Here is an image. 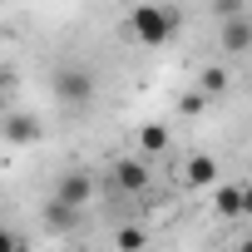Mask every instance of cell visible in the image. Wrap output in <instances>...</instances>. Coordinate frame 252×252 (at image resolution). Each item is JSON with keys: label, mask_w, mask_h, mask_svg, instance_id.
Returning a JSON list of instances; mask_svg holds the SVG:
<instances>
[{"label": "cell", "mask_w": 252, "mask_h": 252, "mask_svg": "<svg viewBox=\"0 0 252 252\" xmlns=\"http://www.w3.org/2000/svg\"><path fill=\"white\" fill-rule=\"evenodd\" d=\"M5 89H10V74H5V69H0V94H5Z\"/></svg>", "instance_id": "e0dca14e"}, {"label": "cell", "mask_w": 252, "mask_h": 252, "mask_svg": "<svg viewBox=\"0 0 252 252\" xmlns=\"http://www.w3.org/2000/svg\"><path fill=\"white\" fill-rule=\"evenodd\" d=\"M218 15H242V0H218Z\"/></svg>", "instance_id": "9a60e30c"}, {"label": "cell", "mask_w": 252, "mask_h": 252, "mask_svg": "<svg viewBox=\"0 0 252 252\" xmlns=\"http://www.w3.org/2000/svg\"><path fill=\"white\" fill-rule=\"evenodd\" d=\"M55 94H60L64 104L84 109V104L94 99V74H89V69H79V64H64V69L55 74Z\"/></svg>", "instance_id": "7a4b0ae2"}, {"label": "cell", "mask_w": 252, "mask_h": 252, "mask_svg": "<svg viewBox=\"0 0 252 252\" xmlns=\"http://www.w3.org/2000/svg\"><path fill=\"white\" fill-rule=\"evenodd\" d=\"M178 109H183V114H203V109H208V94H203V89H193V94H183V99H178Z\"/></svg>", "instance_id": "7c38bea8"}, {"label": "cell", "mask_w": 252, "mask_h": 252, "mask_svg": "<svg viewBox=\"0 0 252 252\" xmlns=\"http://www.w3.org/2000/svg\"><path fill=\"white\" fill-rule=\"evenodd\" d=\"M55 198H64V203H69V208H84V203H89V198H94V178H89V173H79V168H74V173H64V178H60V183H55Z\"/></svg>", "instance_id": "52a82bcc"}, {"label": "cell", "mask_w": 252, "mask_h": 252, "mask_svg": "<svg viewBox=\"0 0 252 252\" xmlns=\"http://www.w3.org/2000/svg\"><path fill=\"white\" fill-rule=\"evenodd\" d=\"M15 247H20V237H15L10 227H0V252H15Z\"/></svg>", "instance_id": "5bb4252c"}, {"label": "cell", "mask_w": 252, "mask_h": 252, "mask_svg": "<svg viewBox=\"0 0 252 252\" xmlns=\"http://www.w3.org/2000/svg\"><path fill=\"white\" fill-rule=\"evenodd\" d=\"M242 218H252V183L242 188Z\"/></svg>", "instance_id": "2e32d148"}, {"label": "cell", "mask_w": 252, "mask_h": 252, "mask_svg": "<svg viewBox=\"0 0 252 252\" xmlns=\"http://www.w3.org/2000/svg\"><path fill=\"white\" fill-rule=\"evenodd\" d=\"M0 134H5V144H15V149H30V144H40L45 124L35 114H10L5 124H0Z\"/></svg>", "instance_id": "277c9868"}, {"label": "cell", "mask_w": 252, "mask_h": 252, "mask_svg": "<svg viewBox=\"0 0 252 252\" xmlns=\"http://www.w3.org/2000/svg\"><path fill=\"white\" fill-rule=\"evenodd\" d=\"M227 84H232V79H227V69H222V64H208V69H203V79H198V89H203L208 99H222V94H227Z\"/></svg>", "instance_id": "30bf717a"}, {"label": "cell", "mask_w": 252, "mask_h": 252, "mask_svg": "<svg viewBox=\"0 0 252 252\" xmlns=\"http://www.w3.org/2000/svg\"><path fill=\"white\" fill-rule=\"evenodd\" d=\"M129 35L139 45L158 50V45H168L178 35V10H168V5H134L129 10Z\"/></svg>", "instance_id": "6da1fadb"}, {"label": "cell", "mask_w": 252, "mask_h": 252, "mask_svg": "<svg viewBox=\"0 0 252 252\" xmlns=\"http://www.w3.org/2000/svg\"><path fill=\"white\" fill-rule=\"evenodd\" d=\"M218 173H222V168H218L213 154H193V158H183V183H188V188H213Z\"/></svg>", "instance_id": "8992f818"}, {"label": "cell", "mask_w": 252, "mask_h": 252, "mask_svg": "<svg viewBox=\"0 0 252 252\" xmlns=\"http://www.w3.org/2000/svg\"><path fill=\"white\" fill-rule=\"evenodd\" d=\"M168 149V124H139V154H163Z\"/></svg>", "instance_id": "9c48e42d"}, {"label": "cell", "mask_w": 252, "mask_h": 252, "mask_svg": "<svg viewBox=\"0 0 252 252\" xmlns=\"http://www.w3.org/2000/svg\"><path fill=\"white\" fill-rule=\"evenodd\" d=\"M218 45L222 55H247L252 50V15H222V30H218Z\"/></svg>", "instance_id": "3957f363"}, {"label": "cell", "mask_w": 252, "mask_h": 252, "mask_svg": "<svg viewBox=\"0 0 252 252\" xmlns=\"http://www.w3.org/2000/svg\"><path fill=\"white\" fill-rule=\"evenodd\" d=\"M114 183H119L124 193H134V198L149 193V163H144V158H119V163H114Z\"/></svg>", "instance_id": "5b68a950"}, {"label": "cell", "mask_w": 252, "mask_h": 252, "mask_svg": "<svg viewBox=\"0 0 252 252\" xmlns=\"http://www.w3.org/2000/svg\"><path fill=\"white\" fill-rule=\"evenodd\" d=\"M213 208L222 218H242V188L237 183H213Z\"/></svg>", "instance_id": "ba28073f"}, {"label": "cell", "mask_w": 252, "mask_h": 252, "mask_svg": "<svg viewBox=\"0 0 252 252\" xmlns=\"http://www.w3.org/2000/svg\"><path fill=\"white\" fill-rule=\"evenodd\" d=\"M114 242H119V247H144V242H149V232H144V227H124Z\"/></svg>", "instance_id": "4fadbf2b"}, {"label": "cell", "mask_w": 252, "mask_h": 252, "mask_svg": "<svg viewBox=\"0 0 252 252\" xmlns=\"http://www.w3.org/2000/svg\"><path fill=\"white\" fill-rule=\"evenodd\" d=\"M45 218H50V227H74L79 208H69L64 198H50V203H45Z\"/></svg>", "instance_id": "8fae6325"}]
</instances>
